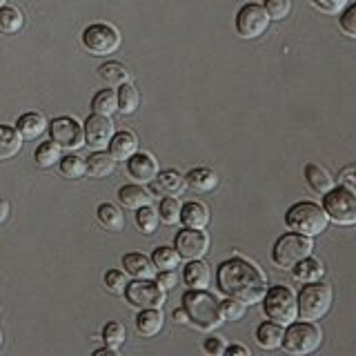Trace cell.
Instances as JSON below:
<instances>
[{
  "mask_svg": "<svg viewBox=\"0 0 356 356\" xmlns=\"http://www.w3.org/2000/svg\"><path fill=\"white\" fill-rule=\"evenodd\" d=\"M216 285L225 296L243 300L245 305L261 303L267 292V278L261 267L243 256H232L218 265Z\"/></svg>",
  "mask_w": 356,
  "mask_h": 356,
  "instance_id": "1",
  "label": "cell"
},
{
  "mask_svg": "<svg viewBox=\"0 0 356 356\" xmlns=\"http://www.w3.org/2000/svg\"><path fill=\"white\" fill-rule=\"evenodd\" d=\"M183 309L187 312V318L194 327L211 332L218 325H222V314H220V300L207 292V289H194L189 287L181 298Z\"/></svg>",
  "mask_w": 356,
  "mask_h": 356,
  "instance_id": "2",
  "label": "cell"
},
{
  "mask_svg": "<svg viewBox=\"0 0 356 356\" xmlns=\"http://www.w3.org/2000/svg\"><path fill=\"white\" fill-rule=\"evenodd\" d=\"M327 214L323 205L312 203V200H300V203H294L285 211V225L289 232L303 234V236H318L321 232H325L327 227Z\"/></svg>",
  "mask_w": 356,
  "mask_h": 356,
  "instance_id": "3",
  "label": "cell"
},
{
  "mask_svg": "<svg viewBox=\"0 0 356 356\" xmlns=\"http://www.w3.org/2000/svg\"><path fill=\"white\" fill-rule=\"evenodd\" d=\"M323 343V332L314 321H292L283 332V343L281 348L287 354L294 356H305L321 348Z\"/></svg>",
  "mask_w": 356,
  "mask_h": 356,
  "instance_id": "4",
  "label": "cell"
},
{
  "mask_svg": "<svg viewBox=\"0 0 356 356\" xmlns=\"http://www.w3.org/2000/svg\"><path fill=\"white\" fill-rule=\"evenodd\" d=\"M332 287L323 281L303 283L300 292L296 296L298 303V316L303 321H321L332 307Z\"/></svg>",
  "mask_w": 356,
  "mask_h": 356,
  "instance_id": "5",
  "label": "cell"
},
{
  "mask_svg": "<svg viewBox=\"0 0 356 356\" xmlns=\"http://www.w3.org/2000/svg\"><path fill=\"white\" fill-rule=\"evenodd\" d=\"M263 312L265 316L281 323V325H289L292 321L298 318V303H296V294L292 292V287L287 285H272L267 287V292L263 296Z\"/></svg>",
  "mask_w": 356,
  "mask_h": 356,
  "instance_id": "6",
  "label": "cell"
},
{
  "mask_svg": "<svg viewBox=\"0 0 356 356\" xmlns=\"http://www.w3.org/2000/svg\"><path fill=\"white\" fill-rule=\"evenodd\" d=\"M323 209L337 225H356V192L348 185L332 187L330 192L323 194Z\"/></svg>",
  "mask_w": 356,
  "mask_h": 356,
  "instance_id": "7",
  "label": "cell"
},
{
  "mask_svg": "<svg viewBox=\"0 0 356 356\" xmlns=\"http://www.w3.org/2000/svg\"><path fill=\"white\" fill-rule=\"evenodd\" d=\"M312 250H314L312 236H303V234H296V232H285L283 236H278L274 243L272 261L281 267V270H292L298 261H303L305 256L312 254Z\"/></svg>",
  "mask_w": 356,
  "mask_h": 356,
  "instance_id": "8",
  "label": "cell"
},
{
  "mask_svg": "<svg viewBox=\"0 0 356 356\" xmlns=\"http://www.w3.org/2000/svg\"><path fill=\"white\" fill-rule=\"evenodd\" d=\"M83 47L94 56H109L120 47V31L107 22H94L83 31Z\"/></svg>",
  "mask_w": 356,
  "mask_h": 356,
  "instance_id": "9",
  "label": "cell"
},
{
  "mask_svg": "<svg viewBox=\"0 0 356 356\" xmlns=\"http://www.w3.org/2000/svg\"><path fill=\"white\" fill-rule=\"evenodd\" d=\"M125 298L131 307H161L165 303V289L152 278H134L125 287Z\"/></svg>",
  "mask_w": 356,
  "mask_h": 356,
  "instance_id": "10",
  "label": "cell"
},
{
  "mask_svg": "<svg viewBox=\"0 0 356 356\" xmlns=\"http://www.w3.org/2000/svg\"><path fill=\"white\" fill-rule=\"evenodd\" d=\"M270 27V16H267V11L263 5L259 3H245L238 14H236V31L241 38H248V40H254L263 36Z\"/></svg>",
  "mask_w": 356,
  "mask_h": 356,
  "instance_id": "11",
  "label": "cell"
},
{
  "mask_svg": "<svg viewBox=\"0 0 356 356\" xmlns=\"http://www.w3.org/2000/svg\"><path fill=\"white\" fill-rule=\"evenodd\" d=\"M49 136L60 149H81L85 145V129L72 116H58L49 122Z\"/></svg>",
  "mask_w": 356,
  "mask_h": 356,
  "instance_id": "12",
  "label": "cell"
},
{
  "mask_svg": "<svg viewBox=\"0 0 356 356\" xmlns=\"http://www.w3.org/2000/svg\"><path fill=\"white\" fill-rule=\"evenodd\" d=\"M174 248L181 254V259L194 261V259H203L209 250V236L207 232L196 229V227H183L176 234L174 238Z\"/></svg>",
  "mask_w": 356,
  "mask_h": 356,
  "instance_id": "13",
  "label": "cell"
},
{
  "mask_svg": "<svg viewBox=\"0 0 356 356\" xmlns=\"http://www.w3.org/2000/svg\"><path fill=\"white\" fill-rule=\"evenodd\" d=\"M85 145L94 149H103L109 145L111 136H114V122L109 120V116L103 114H92L85 120Z\"/></svg>",
  "mask_w": 356,
  "mask_h": 356,
  "instance_id": "14",
  "label": "cell"
},
{
  "mask_svg": "<svg viewBox=\"0 0 356 356\" xmlns=\"http://www.w3.org/2000/svg\"><path fill=\"white\" fill-rule=\"evenodd\" d=\"M127 172L136 183H152L159 176V163L147 152H134L127 159Z\"/></svg>",
  "mask_w": 356,
  "mask_h": 356,
  "instance_id": "15",
  "label": "cell"
},
{
  "mask_svg": "<svg viewBox=\"0 0 356 356\" xmlns=\"http://www.w3.org/2000/svg\"><path fill=\"white\" fill-rule=\"evenodd\" d=\"M149 185H152V192L159 194V196H181L183 189L187 187L185 176L181 172H176V170L161 172Z\"/></svg>",
  "mask_w": 356,
  "mask_h": 356,
  "instance_id": "16",
  "label": "cell"
},
{
  "mask_svg": "<svg viewBox=\"0 0 356 356\" xmlns=\"http://www.w3.org/2000/svg\"><path fill=\"white\" fill-rule=\"evenodd\" d=\"M107 149H109V154L114 156L116 161H127L134 152H138V138H136V134H131L127 129L116 131L114 136H111Z\"/></svg>",
  "mask_w": 356,
  "mask_h": 356,
  "instance_id": "17",
  "label": "cell"
},
{
  "mask_svg": "<svg viewBox=\"0 0 356 356\" xmlns=\"http://www.w3.org/2000/svg\"><path fill=\"white\" fill-rule=\"evenodd\" d=\"M152 192L149 189H145L143 185L138 183H131V185H122L118 189V203L127 209H138V207H145L152 203Z\"/></svg>",
  "mask_w": 356,
  "mask_h": 356,
  "instance_id": "18",
  "label": "cell"
},
{
  "mask_svg": "<svg viewBox=\"0 0 356 356\" xmlns=\"http://www.w3.org/2000/svg\"><path fill=\"white\" fill-rule=\"evenodd\" d=\"M122 267L131 278H154L156 276V265L152 259H147L145 254L129 252L122 256Z\"/></svg>",
  "mask_w": 356,
  "mask_h": 356,
  "instance_id": "19",
  "label": "cell"
},
{
  "mask_svg": "<svg viewBox=\"0 0 356 356\" xmlns=\"http://www.w3.org/2000/svg\"><path fill=\"white\" fill-rule=\"evenodd\" d=\"M283 332H285V325L267 318L265 323H261V325L256 327V343H259L263 350H278L283 343Z\"/></svg>",
  "mask_w": 356,
  "mask_h": 356,
  "instance_id": "20",
  "label": "cell"
},
{
  "mask_svg": "<svg viewBox=\"0 0 356 356\" xmlns=\"http://www.w3.org/2000/svg\"><path fill=\"white\" fill-rule=\"evenodd\" d=\"M289 272H292L294 281H298V283H314V281H321L323 278L325 267H323V263L318 259H314V256L309 254L303 261H298Z\"/></svg>",
  "mask_w": 356,
  "mask_h": 356,
  "instance_id": "21",
  "label": "cell"
},
{
  "mask_svg": "<svg viewBox=\"0 0 356 356\" xmlns=\"http://www.w3.org/2000/svg\"><path fill=\"white\" fill-rule=\"evenodd\" d=\"M47 120H44L42 114H38V111H27V114H22L18 120H16V129L18 134L22 136V140H33L38 138L40 134H44V129H47Z\"/></svg>",
  "mask_w": 356,
  "mask_h": 356,
  "instance_id": "22",
  "label": "cell"
},
{
  "mask_svg": "<svg viewBox=\"0 0 356 356\" xmlns=\"http://www.w3.org/2000/svg\"><path fill=\"white\" fill-rule=\"evenodd\" d=\"M181 222L185 227H196V229H205L209 222V209L205 203L200 200H189L181 207Z\"/></svg>",
  "mask_w": 356,
  "mask_h": 356,
  "instance_id": "23",
  "label": "cell"
},
{
  "mask_svg": "<svg viewBox=\"0 0 356 356\" xmlns=\"http://www.w3.org/2000/svg\"><path fill=\"white\" fill-rule=\"evenodd\" d=\"M183 281H185V285L194 287V289H207V285L211 281V272H209L207 263H203L200 259L189 261L183 267Z\"/></svg>",
  "mask_w": 356,
  "mask_h": 356,
  "instance_id": "24",
  "label": "cell"
},
{
  "mask_svg": "<svg viewBox=\"0 0 356 356\" xmlns=\"http://www.w3.org/2000/svg\"><path fill=\"white\" fill-rule=\"evenodd\" d=\"M305 183L314 194H325L334 187V178L330 176V172L325 167H321L316 163H307L305 165Z\"/></svg>",
  "mask_w": 356,
  "mask_h": 356,
  "instance_id": "25",
  "label": "cell"
},
{
  "mask_svg": "<svg viewBox=\"0 0 356 356\" xmlns=\"http://www.w3.org/2000/svg\"><path fill=\"white\" fill-rule=\"evenodd\" d=\"M85 165H87V176H92V178H105L109 174H114V170H116V159L109 152L96 149L92 156H89V159H85Z\"/></svg>",
  "mask_w": 356,
  "mask_h": 356,
  "instance_id": "26",
  "label": "cell"
},
{
  "mask_svg": "<svg viewBox=\"0 0 356 356\" xmlns=\"http://www.w3.org/2000/svg\"><path fill=\"white\" fill-rule=\"evenodd\" d=\"M185 183H187V187H192L194 192L205 194L218 185V176L214 170H209V167H194L192 172H187Z\"/></svg>",
  "mask_w": 356,
  "mask_h": 356,
  "instance_id": "27",
  "label": "cell"
},
{
  "mask_svg": "<svg viewBox=\"0 0 356 356\" xmlns=\"http://www.w3.org/2000/svg\"><path fill=\"white\" fill-rule=\"evenodd\" d=\"M163 327V314L159 307H145L136 316V332L140 337H156Z\"/></svg>",
  "mask_w": 356,
  "mask_h": 356,
  "instance_id": "28",
  "label": "cell"
},
{
  "mask_svg": "<svg viewBox=\"0 0 356 356\" xmlns=\"http://www.w3.org/2000/svg\"><path fill=\"white\" fill-rule=\"evenodd\" d=\"M98 76H100V81H103L105 85H109V87H120L125 83H131V72L122 63H116V60L100 65L98 67Z\"/></svg>",
  "mask_w": 356,
  "mask_h": 356,
  "instance_id": "29",
  "label": "cell"
},
{
  "mask_svg": "<svg viewBox=\"0 0 356 356\" xmlns=\"http://www.w3.org/2000/svg\"><path fill=\"white\" fill-rule=\"evenodd\" d=\"M96 218L107 232H120L125 227V216H122V211L111 203H100L96 209Z\"/></svg>",
  "mask_w": 356,
  "mask_h": 356,
  "instance_id": "30",
  "label": "cell"
},
{
  "mask_svg": "<svg viewBox=\"0 0 356 356\" xmlns=\"http://www.w3.org/2000/svg\"><path fill=\"white\" fill-rule=\"evenodd\" d=\"M22 147V136L16 127L0 125V161H7L11 156H16Z\"/></svg>",
  "mask_w": 356,
  "mask_h": 356,
  "instance_id": "31",
  "label": "cell"
},
{
  "mask_svg": "<svg viewBox=\"0 0 356 356\" xmlns=\"http://www.w3.org/2000/svg\"><path fill=\"white\" fill-rule=\"evenodd\" d=\"M116 94H118V111H120V114L129 116V114H134V111L138 109V105H140V94H138V89L134 87L131 83L120 85Z\"/></svg>",
  "mask_w": 356,
  "mask_h": 356,
  "instance_id": "32",
  "label": "cell"
},
{
  "mask_svg": "<svg viewBox=\"0 0 356 356\" xmlns=\"http://www.w3.org/2000/svg\"><path fill=\"white\" fill-rule=\"evenodd\" d=\"M92 109H94V114L111 116L114 111H118V94L114 89H100L92 98Z\"/></svg>",
  "mask_w": 356,
  "mask_h": 356,
  "instance_id": "33",
  "label": "cell"
},
{
  "mask_svg": "<svg viewBox=\"0 0 356 356\" xmlns=\"http://www.w3.org/2000/svg\"><path fill=\"white\" fill-rule=\"evenodd\" d=\"M33 161H36V165L42 167V170L54 167L56 163L60 161V145L54 143V140L40 143L38 147H36V152H33Z\"/></svg>",
  "mask_w": 356,
  "mask_h": 356,
  "instance_id": "34",
  "label": "cell"
},
{
  "mask_svg": "<svg viewBox=\"0 0 356 356\" xmlns=\"http://www.w3.org/2000/svg\"><path fill=\"white\" fill-rule=\"evenodd\" d=\"M152 263L156 265V270H176L178 263H181V254L176 252V248H167V245H161V248L154 250Z\"/></svg>",
  "mask_w": 356,
  "mask_h": 356,
  "instance_id": "35",
  "label": "cell"
},
{
  "mask_svg": "<svg viewBox=\"0 0 356 356\" xmlns=\"http://www.w3.org/2000/svg\"><path fill=\"white\" fill-rule=\"evenodd\" d=\"M181 200L176 196H163L161 207H159V216L165 225H178L181 222Z\"/></svg>",
  "mask_w": 356,
  "mask_h": 356,
  "instance_id": "36",
  "label": "cell"
},
{
  "mask_svg": "<svg viewBox=\"0 0 356 356\" xmlns=\"http://www.w3.org/2000/svg\"><path fill=\"white\" fill-rule=\"evenodd\" d=\"M58 170L65 178H83L87 174V165H85V159L76 154H67L65 159L60 156L58 161Z\"/></svg>",
  "mask_w": 356,
  "mask_h": 356,
  "instance_id": "37",
  "label": "cell"
},
{
  "mask_svg": "<svg viewBox=\"0 0 356 356\" xmlns=\"http://www.w3.org/2000/svg\"><path fill=\"white\" fill-rule=\"evenodd\" d=\"M22 22H25V18H22L18 7H11V5L0 7V29H3V31L16 33V31L22 29Z\"/></svg>",
  "mask_w": 356,
  "mask_h": 356,
  "instance_id": "38",
  "label": "cell"
},
{
  "mask_svg": "<svg viewBox=\"0 0 356 356\" xmlns=\"http://www.w3.org/2000/svg\"><path fill=\"white\" fill-rule=\"evenodd\" d=\"M159 211L152 209V205H145V207H138L136 209V225L143 234H154L159 229Z\"/></svg>",
  "mask_w": 356,
  "mask_h": 356,
  "instance_id": "39",
  "label": "cell"
},
{
  "mask_svg": "<svg viewBox=\"0 0 356 356\" xmlns=\"http://www.w3.org/2000/svg\"><path fill=\"white\" fill-rule=\"evenodd\" d=\"M103 341L109 348H120L125 343V325L118 321H109L103 327Z\"/></svg>",
  "mask_w": 356,
  "mask_h": 356,
  "instance_id": "40",
  "label": "cell"
},
{
  "mask_svg": "<svg viewBox=\"0 0 356 356\" xmlns=\"http://www.w3.org/2000/svg\"><path fill=\"white\" fill-rule=\"evenodd\" d=\"M339 27L345 36H350L356 40V0L352 5H345V9L341 11L339 16Z\"/></svg>",
  "mask_w": 356,
  "mask_h": 356,
  "instance_id": "41",
  "label": "cell"
},
{
  "mask_svg": "<svg viewBox=\"0 0 356 356\" xmlns=\"http://www.w3.org/2000/svg\"><path fill=\"white\" fill-rule=\"evenodd\" d=\"M245 305L243 300H236V298H225V300H220V314H222V321H238L243 318L245 314Z\"/></svg>",
  "mask_w": 356,
  "mask_h": 356,
  "instance_id": "42",
  "label": "cell"
},
{
  "mask_svg": "<svg viewBox=\"0 0 356 356\" xmlns=\"http://www.w3.org/2000/svg\"><path fill=\"white\" fill-rule=\"evenodd\" d=\"M127 272H120V270H107L105 272V285L111 294H125V287H127Z\"/></svg>",
  "mask_w": 356,
  "mask_h": 356,
  "instance_id": "43",
  "label": "cell"
},
{
  "mask_svg": "<svg viewBox=\"0 0 356 356\" xmlns=\"http://www.w3.org/2000/svg\"><path fill=\"white\" fill-rule=\"evenodd\" d=\"M267 16H270V20H283L287 18L289 9H292V3L289 0H265L263 3Z\"/></svg>",
  "mask_w": 356,
  "mask_h": 356,
  "instance_id": "44",
  "label": "cell"
},
{
  "mask_svg": "<svg viewBox=\"0 0 356 356\" xmlns=\"http://www.w3.org/2000/svg\"><path fill=\"white\" fill-rule=\"evenodd\" d=\"M348 3H350V0H312V5H314L318 11H323V14H330V16L341 14Z\"/></svg>",
  "mask_w": 356,
  "mask_h": 356,
  "instance_id": "45",
  "label": "cell"
},
{
  "mask_svg": "<svg viewBox=\"0 0 356 356\" xmlns=\"http://www.w3.org/2000/svg\"><path fill=\"white\" fill-rule=\"evenodd\" d=\"M225 339L220 337H207L203 341V352L209 354V356H222V352H225Z\"/></svg>",
  "mask_w": 356,
  "mask_h": 356,
  "instance_id": "46",
  "label": "cell"
},
{
  "mask_svg": "<svg viewBox=\"0 0 356 356\" xmlns=\"http://www.w3.org/2000/svg\"><path fill=\"white\" fill-rule=\"evenodd\" d=\"M156 283H159L165 289V292H167V289L176 287V283H178L176 270H159V274H156Z\"/></svg>",
  "mask_w": 356,
  "mask_h": 356,
  "instance_id": "47",
  "label": "cell"
},
{
  "mask_svg": "<svg viewBox=\"0 0 356 356\" xmlns=\"http://www.w3.org/2000/svg\"><path fill=\"white\" fill-rule=\"evenodd\" d=\"M222 354H225V356H250V350L243 348V345H227Z\"/></svg>",
  "mask_w": 356,
  "mask_h": 356,
  "instance_id": "48",
  "label": "cell"
},
{
  "mask_svg": "<svg viewBox=\"0 0 356 356\" xmlns=\"http://www.w3.org/2000/svg\"><path fill=\"white\" fill-rule=\"evenodd\" d=\"M9 218V203L5 198H0V225Z\"/></svg>",
  "mask_w": 356,
  "mask_h": 356,
  "instance_id": "49",
  "label": "cell"
},
{
  "mask_svg": "<svg viewBox=\"0 0 356 356\" xmlns=\"http://www.w3.org/2000/svg\"><path fill=\"white\" fill-rule=\"evenodd\" d=\"M174 321H176V323H189V318H187V312L183 309V305L178 307V309H174Z\"/></svg>",
  "mask_w": 356,
  "mask_h": 356,
  "instance_id": "50",
  "label": "cell"
},
{
  "mask_svg": "<svg viewBox=\"0 0 356 356\" xmlns=\"http://www.w3.org/2000/svg\"><path fill=\"white\" fill-rule=\"evenodd\" d=\"M94 356H116V348H100V350H94Z\"/></svg>",
  "mask_w": 356,
  "mask_h": 356,
  "instance_id": "51",
  "label": "cell"
},
{
  "mask_svg": "<svg viewBox=\"0 0 356 356\" xmlns=\"http://www.w3.org/2000/svg\"><path fill=\"white\" fill-rule=\"evenodd\" d=\"M3 339H5V337H3V330H0V345H3Z\"/></svg>",
  "mask_w": 356,
  "mask_h": 356,
  "instance_id": "52",
  "label": "cell"
},
{
  "mask_svg": "<svg viewBox=\"0 0 356 356\" xmlns=\"http://www.w3.org/2000/svg\"><path fill=\"white\" fill-rule=\"evenodd\" d=\"M7 5V0H0V7H5Z\"/></svg>",
  "mask_w": 356,
  "mask_h": 356,
  "instance_id": "53",
  "label": "cell"
}]
</instances>
